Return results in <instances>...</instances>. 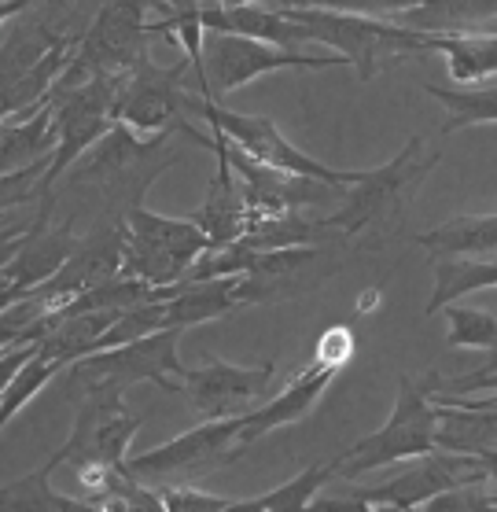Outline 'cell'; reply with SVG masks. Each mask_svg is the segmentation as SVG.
I'll return each mask as SVG.
<instances>
[{
    "label": "cell",
    "instance_id": "19",
    "mask_svg": "<svg viewBox=\"0 0 497 512\" xmlns=\"http://www.w3.org/2000/svg\"><path fill=\"white\" fill-rule=\"evenodd\" d=\"M210 152L218 155V174L207 185V196H203L199 210H192L188 218L207 233L210 251H218V247L236 244L247 233V203H243L240 181L232 174L229 155H225V140H221L218 129H210Z\"/></svg>",
    "mask_w": 497,
    "mask_h": 512
},
{
    "label": "cell",
    "instance_id": "34",
    "mask_svg": "<svg viewBox=\"0 0 497 512\" xmlns=\"http://www.w3.org/2000/svg\"><path fill=\"white\" fill-rule=\"evenodd\" d=\"M420 512H497L483 487H453L420 505Z\"/></svg>",
    "mask_w": 497,
    "mask_h": 512
},
{
    "label": "cell",
    "instance_id": "27",
    "mask_svg": "<svg viewBox=\"0 0 497 512\" xmlns=\"http://www.w3.org/2000/svg\"><path fill=\"white\" fill-rule=\"evenodd\" d=\"M424 93L431 100H439L446 107V122H442V137H450L457 129L468 126H497V82L494 85H457V89H446V85H424Z\"/></svg>",
    "mask_w": 497,
    "mask_h": 512
},
{
    "label": "cell",
    "instance_id": "39",
    "mask_svg": "<svg viewBox=\"0 0 497 512\" xmlns=\"http://www.w3.org/2000/svg\"><path fill=\"white\" fill-rule=\"evenodd\" d=\"M475 465H479V472L486 476V483H490V479L497 483V450H486V454H479V457H475Z\"/></svg>",
    "mask_w": 497,
    "mask_h": 512
},
{
    "label": "cell",
    "instance_id": "7",
    "mask_svg": "<svg viewBox=\"0 0 497 512\" xmlns=\"http://www.w3.org/2000/svg\"><path fill=\"white\" fill-rule=\"evenodd\" d=\"M210 251L207 233L192 218H166L148 207L126 214V255L122 273L144 280L148 288H170Z\"/></svg>",
    "mask_w": 497,
    "mask_h": 512
},
{
    "label": "cell",
    "instance_id": "12",
    "mask_svg": "<svg viewBox=\"0 0 497 512\" xmlns=\"http://www.w3.org/2000/svg\"><path fill=\"white\" fill-rule=\"evenodd\" d=\"M140 424H144V417L129 413L122 391H89V395H81L74 428H70L67 443L56 450L59 465L122 468Z\"/></svg>",
    "mask_w": 497,
    "mask_h": 512
},
{
    "label": "cell",
    "instance_id": "35",
    "mask_svg": "<svg viewBox=\"0 0 497 512\" xmlns=\"http://www.w3.org/2000/svg\"><path fill=\"white\" fill-rule=\"evenodd\" d=\"M350 358H354V332L347 325L324 328L321 339H317V350H313V361L324 365V369H332V373H339Z\"/></svg>",
    "mask_w": 497,
    "mask_h": 512
},
{
    "label": "cell",
    "instance_id": "8",
    "mask_svg": "<svg viewBox=\"0 0 497 512\" xmlns=\"http://www.w3.org/2000/svg\"><path fill=\"white\" fill-rule=\"evenodd\" d=\"M122 82H126V74H104V78H93V82L74 85V89H56V93L48 96L59 144L45 170V181H41L45 196L67 177L70 166L78 163L96 140H104L111 133V126H115V100Z\"/></svg>",
    "mask_w": 497,
    "mask_h": 512
},
{
    "label": "cell",
    "instance_id": "18",
    "mask_svg": "<svg viewBox=\"0 0 497 512\" xmlns=\"http://www.w3.org/2000/svg\"><path fill=\"white\" fill-rule=\"evenodd\" d=\"M332 380H336L332 369H324V365L310 361L302 373H295V380H291L280 395L266 398V402L255 406L251 413H243V420H240L243 450H247L251 443H258V439H266L269 431L288 428V424H299L302 417H310L313 406H317V402L324 398V391L332 387Z\"/></svg>",
    "mask_w": 497,
    "mask_h": 512
},
{
    "label": "cell",
    "instance_id": "4",
    "mask_svg": "<svg viewBox=\"0 0 497 512\" xmlns=\"http://www.w3.org/2000/svg\"><path fill=\"white\" fill-rule=\"evenodd\" d=\"M435 387H439V373H428L424 380L402 376L391 417L383 420V428L343 450L339 476L358 479L365 472H376V468L435 454V431H439V406L431 398Z\"/></svg>",
    "mask_w": 497,
    "mask_h": 512
},
{
    "label": "cell",
    "instance_id": "42",
    "mask_svg": "<svg viewBox=\"0 0 497 512\" xmlns=\"http://www.w3.org/2000/svg\"><path fill=\"white\" fill-rule=\"evenodd\" d=\"M490 505H494V509H497V490H494V494H490Z\"/></svg>",
    "mask_w": 497,
    "mask_h": 512
},
{
    "label": "cell",
    "instance_id": "5",
    "mask_svg": "<svg viewBox=\"0 0 497 512\" xmlns=\"http://www.w3.org/2000/svg\"><path fill=\"white\" fill-rule=\"evenodd\" d=\"M188 74H192V63L185 56L170 67H159V63H151V56H144L118 89L115 122L133 129L137 137L185 133L199 148H210V133H199L188 122V115H196L199 104V93L188 89Z\"/></svg>",
    "mask_w": 497,
    "mask_h": 512
},
{
    "label": "cell",
    "instance_id": "32",
    "mask_svg": "<svg viewBox=\"0 0 497 512\" xmlns=\"http://www.w3.org/2000/svg\"><path fill=\"white\" fill-rule=\"evenodd\" d=\"M288 8H328V12L369 15V19H394V15L417 8L420 0H280Z\"/></svg>",
    "mask_w": 497,
    "mask_h": 512
},
{
    "label": "cell",
    "instance_id": "30",
    "mask_svg": "<svg viewBox=\"0 0 497 512\" xmlns=\"http://www.w3.org/2000/svg\"><path fill=\"white\" fill-rule=\"evenodd\" d=\"M59 373H63L59 365L37 358V354L26 361L23 369L12 376V384L4 387V395H0V431L8 428V424H12V420L19 417V413H23V409L30 406V402H34V398L41 395V391H45Z\"/></svg>",
    "mask_w": 497,
    "mask_h": 512
},
{
    "label": "cell",
    "instance_id": "29",
    "mask_svg": "<svg viewBox=\"0 0 497 512\" xmlns=\"http://www.w3.org/2000/svg\"><path fill=\"white\" fill-rule=\"evenodd\" d=\"M339 465H343V454L332 457V461H317V465L302 468L295 479L280 483L277 490H269V494L258 498L262 501V512H310L313 498L324 490V483L339 476Z\"/></svg>",
    "mask_w": 497,
    "mask_h": 512
},
{
    "label": "cell",
    "instance_id": "17",
    "mask_svg": "<svg viewBox=\"0 0 497 512\" xmlns=\"http://www.w3.org/2000/svg\"><path fill=\"white\" fill-rule=\"evenodd\" d=\"M52 207H56V203H52V192L41 196V210H37V218H34V233H30V240L23 244V251L8 262V269L0 273V277L12 280L23 295L26 291H37L41 284H48V280L63 269L70 251L78 247L74 218L52 225Z\"/></svg>",
    "mask_w": 497,
    "mask_h": 512
},
{
    "label": "cell",
    "instance_id": "14",
    "mask_svg": "<svg viewBox=\"0 0 497 512\" xmlns=\"http://www.w3.org/2000/svg\"><path fill=\"white\" fill-rule=\"evenodd\" d=\"M483 483H486V476L479 472L475 457L435 450V454H428V457H417L402 476L387 479L380 487H354V494L383 512H413L428 498L442 494V490L483 487Z\"/></svg>",
    "mask_w": 497,
    "mask_h": 512
},
{
    "label": "cell",
    "instance_id": "21",
    "mask_svg": "<svg viewBox=\"0 0 497 512\" xmlns=\"http://www.w3.org/2000/svg\"><path fill=\"white\" fill-rule=\"evenodd\" d=\"M391 23L428 37L490 34L497 23V0H420L417 8L394 15Z\"/></svg>",
    "mask_w": 497,
    "mask_h": 512
},
{
    "label": "cell",
    "instance_id": "36",
    "mask_svg": "<svg viewBox=\"0 0 497 512\" xmlns=\"http://www.w3.org/2000/svg\"><path fill=\"white\" fill-rule=\"evenodd\" d=\"M30 233H34V222L30 225H0V273H4L8 262L23 251V244L30 240Z\"/></svg>",
    "mask_w": 497,
    "mask_h": 512
},
{
    "label": "cell",
    "instance_id": "31",
    "mask_svg": "<svg viewBox=\"0 0 497 512\" xmlns=\"http://www.w3.org/2000/svg\"><path fill=\"white\" fill-rule=\"evenodd\" d=\"M446 347L497 350V314L475 310V306H446Z\"/></svg>",
    "mask_w": 497,
    "mask_h": 512
},
{
    "label": "cell",
    "instance_id": "22",
    "mask_svg": "<svg viewBox=\"0 0 497 512\" xmlns=\"http://www.w3.org/2000/svg\"><path fill=\"white\" fill-rule=\"evenodd\" d=\"M203 30L207 34H236V37H255V41H266V45L291 48L299 52L306 45V37L295 23H291L284 12H269V8H258V4H243V8H203Z\"/></svg>",
    "mask_w": 497,
    "mask_h": 512
},
{
    "label": "cell",
    "instance_id": "43",
    "mask_svg": "<svg viewBox=\"0 0 497 512\" xmlns=\"http://www.w3.org/2000/svg\"><path fill=\"white\" fill-rule=\"evenodd\" d=\"M4 122H8V118H4V115H0V129H4Z\"/></svg>",
    "mask_w": 497,
    "mask_h": 512
},
{
    "label": "cell",
    "instance_id": "41",
    "mask_svg": "<svg viewBox=\"0 0 497 512\" xmlns=\"http://www.w3.org/2000/svg\"><path fill=\"white\" fill-rule=\"evenodd\" d=\"M221 8H243V4H258V0H218Z\"/></svg>",
    "mask_w": 497,
    "mask_h": 512
},
{
    "label": "cell",
    "instance_id": "40",
    "mask_svg": "<svg viewBox=\"0 0 497 512\" xmlns=\"http://www.w3.org/2000/svg\"><path fill=\"white\" fill-rule=\"evenodd\" d=\"M225 512H262V501L258 498H240V501H229Z\"/></svg>",
    "mask_w": 497,
    "mask_h": 512
},
{
    "label": "cell",
    "instance_id": "2",
    "mask_svg": "<svg viewBox=\"0 0 497 512\" xmlns=\"http://www.w3.org/2000/svg\"><path fill=\"white\" fill-rule=\"evenodd\" d=\"M174 133H159V137H137L126 126H111L104 140H96L78 163L70 166L74 174L63 177V185L96 188L104 196L111 222H126L129 210L144 207L151 181L177 163L181 155L166 144Z\"/></svg>",
    "mask_w": 497,
    "mask_h": 512
},
{
    "label": "cell",
    "instance_id": "38",
    "mask_svg": "<svg viewBox=\"0 0 497 512\" xmlns=\"http://www.w3.org/2000/svg\"><path fill=\"white\" fill-rule=\"evenodd\" d=\"M30 8V0H0V26L12 23L15 15H23Z\"/></svg>",
    "mask_w": 497,
    "mask_h": 512
},
{
    "label": "cell",
    "instance_id": "20",
    "mask_svg": "<svg viewBox=\"0 0 497 512\" xmlns=\"http://www.w3.org/2000/svg\"><path fill=\"white\" fill-rule=\"evenodd\" d=\"M155 299H162L166 328H177V332H188V328L221 321V317L243 310L240 295H236V277L177 280L170 288H155Z\"/></svg>",
    "mask_w": 497,
    "mask_h": 512
},
{
    "label": "cell",
    "instance_id": "6",
    "mask_svg": "<svg viewBox=\"0 0 497 512\" xmlns=\"http://www.w3.org/2000/svg\"><path fill=\"white\" fill-rule=\"evenodd\" d=\"M181 336L185 332L166 328V332L144 336L137 343H126V347L96 350L89 358L74 361L67 369L70 398H81L89 391H122L126 395L129 387L137 384L181 391V376H185V365H181V354H177Z\"/></svg>",
    "mask_w": 497,
    "mask_h": 512
},
{
    "label": "cell",
    "instance_id": "1",
    "mask_svg": "<svg viewBox=\"0 0 497 512\" xmlns=\"http://www.w3.org/2000/svg\"><path fill=\"white\" fill-rule=\"evenodd\" d=\"M439 159L442 152L431 148L428 137H409L391 163L365 170L358 185L343 188V203L336 214L321 218V229L347 236L365 251L383 247L409 218L420 185L428 181Z\"/></svg>",
    "mask_w": 497,
    "mask_h": 512
},
{
    "label": "cell",
    "instance_id": "26",
    "mask_svg": "<svg viewBox=\"0 0 497 512\" xmlns=\"http://www.w3.org/2000/svg\"><path fill=\"white\" fill-rule=\"evenodd\" d=\"M497 288V255L494 258H435V288L424 314L435 317L450 303L472 291Z\"/></svg>",
    "mask_w": 497,
    "mask_h": 512
},
{
    "label": "cell",
    "instance_id": "25",
    "mask_svg": "<svg viewBox=\"0 0 497 512\" xmlns=\"http://www.w3.org/2000/svg\"><path fill=\"white\" fill-rule=\"evenodd\" d=\"M431 258H494L497 255V214H461L417 236Z\"/></svg>",
    "mask_w": 497,
    "mask_h": 512
},
{
    "label": "cell",
    "instance_id": "24",
    "mask_svg": "<svg viewBox=\"0 0 497 512\" xmlns=\"http://www.w3.org/2000/svg\"><path fill=\"white\" fill-rule=\"evenodd\" d=\"M56 122H52V107H37L34 115L19 118V122H4L0 129V174L26 170L37 163H52L56 155Z\"/></svg>",
    "mask_w": 497,
    "mask_h": 512
},
{
    "label": "cell",
    "instance_id": "37",
    "mask_svg": "<svg viewBox=\"0 0 497 512\" xmlns=\"http://www.w3.org/2000/svg\"><path fill=\"white\" fill-rule=\"evenodd\" d=\"M37 347H8V350H0V395H4V387L12 384V376L23 369L26 361L34 358Z\"/></svg>",
    "mask_w": 497,
    "mask_h": 512
},
{
    "label": "cell",
    "instance_id": "10",
    "mask_svg": "<svg viewBox=\"0 0 497 512\" xmlns=\"http://www.w3.org/2000/svg\"><path fill=\"white\" fill-rule=\"evenodd\" d=\"M324 67H350V63L343 56L291 52V48L266 45V41H255V37H236V34L203 37V74H207V93L214 104H218L221 96L251 85L262 74H273V70H324Z\"/></svg>",
    "mask_w": 497,
    "mask_h": 512
},
{
    "label": "cell",
    "instance_id": "11",
    "mask_svg": "<svg viewBox=\"0 0 497 512\" xmlns=\"http://www.w3.org/2000/svg\"><path fill=\"white\" fill-rule=\"evenodd\" d=\"M240 420H203L199 428L177 435L170 443L151 446L144 454L126 457V472L140 483L148 479H203L218 468L232 465L243 454Z\"/></svg>",
    "mask_w": 497,
    "mask_h": 512
},
{
    "label": "cell",
    "instance_id": "23",
    "mask_svg": "<svg viewBox=\"0 0 497 512\" xmlns=\"http://www.w3.org/2000/svg\"><path fill=\"white\" fill-rule=\"evenodd\" d=\"M59 468V457L52 454L45 465H37L34 472L0 483V512H107L93 505L89 498H70L52 487V476Z\"/></svg>",
    "mask_w": 497,
    "mask_h": 512
},
{
    "label": "cell",
    "instance_id": "13",
    "mask_svg": "<svg viewBox=\"0 0 497 512\" xmlns=\"http://www.w3.org/2000/svg\"><path fill=\"white\" fill-rule=\"evenodd\" d=\"M273 380H277L273 361L247 369V365H229L221 358H210L199 369H185L181 391L203 420H229L262 406L266 395L273 391Z\"/></svg>",
    "mask_w": 497,
    "mask_h": 512
},
{
    "label": "cell",
    "instance_id": "3",
    "mask_svg": "<svg viewBox=\"0 0 497 512\" xmlns=\"http://www.w3.org/2000/svg\"><path fill=\"white\" fill-rule=\"evenodd\" d=\"M277 12H284L291 23L299 26L306 45L336 48V56L347 59L350 67H358L361 82H372L394 59L435 52V37L405 30L391 19L328 12V8H288V4H280Z\"/></svg>",
    "mask_w": 497,
    "mask_h": 512
},
{
    "label": "cell",
    "instance_id": "28",
    "mask_svg": "<svg viewBox=\"0 0 497 512\" xmlns=\"http://www.w3.org/2000/svg\"><path fill=\"white\" fill-rule=\"evenodd\" d=\"M435 52L446 56L450 78L461 89L486 82V78H497V34L435 37Z\"/></svg>",
    "mask_w": 497,
    "mask_h": 512
},
{
    "label": "cell",
    "instance_id": "9",
    "mask_svg": "<svg viewBox=\"0 0 497 512\" xmlns=\"http://www.w3.org/2000/svg\"><path fill=\"white\" fill-rule=\"evenodd\" d=\"M196 118H203L210 129L225 133L229 144H236V148H240L243 155H251L255 163L269 166V170H280V174L313 177V181L343 185V188L358 185L361 174H365V170H336V166L317 163L313 155L295 148L269 115H243V111H229V107L214 104L207 96H199Z\"/></svg>",
    "mask_w": 497,
    "mask_h": 512
},
{
    "label": "cell",
    "instance_id": "15",
    "mask_svg": "<svg viewBox=\"0 0 497 512\" xmlns=\"http://www.w3.org/2000/svg\"><path fill=\"white\" fill-rule=\"evenodd\" d=\"M324 247H284V251H266L243 277H236V295L243 306L251 303H277L288 295L321 288L324 280L339 269V262H328Z\"/></svg>",
    "mask_w": 497,
    "mask_h": 512
},
{
    "label": "cell",
    "instance_id": "33",
    "mask_svg": "<svg viewBox=\"0 0 497 512\" xmlns=\"http://www.w3.org/2000/svg\"><path fill=\"white\" fill-rule=\"evenodd\" d=\"M159 498L166 512H225V505H229V498L207 494V490L188 487V483H181V487H162Z\"/></svg>",
    "mask_w": 497,
    "mask_h": 512
},
{
    "label": "cell",
    "instance_id": "16",
    "mask_svg": "<svg viewBox=\"0 0 497 512\" xmlns=\"http://www.w3.org/2000/svg\"><path fill=\"white\" fill-rule=\"evenodd\" d=\"M122 255H126V222H100L93 233L78 236V247L70 251L63 269L34 295L48 310H59L81 291L115 280L122 273Z\"/></svg>",
    "mask_w": 497,
    "mask_h": 512
}]
</instances>
